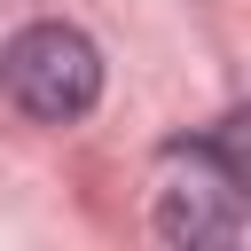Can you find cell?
Listing matches in <instances>:
<instances>
[{
  "label": "cell",
  "instance_id": "1",
  "mask_svg": "<svg viewBox=\"0 0 251 251\" xmlns=\"http://www.w3.org/2000/svg\"><path fill=\"white\" fill-rule=\"evenodd\" d=\"M157 235L165 243H235L243 235V165L235 141H173L157 165Z\"/></svg>",
  "mask_w": 251,
  "mask_h": 251
},
{
  "label": "cell",
  "instance_id": "2",
  "mask_svg": "<svg viewBox=\"0 0 251 251\" xmlns=\"http://www.w3.org/2000/svg\"><path fill=\"white\" fill-rule=\"evenodd\" d=\"M0 78H8V94H16L31 118L71 126V118H86V110L102 102V47H94L78 24H31V31L8 39Z\"/></svg>",
  "mask_w": 251,
  "mask_h": 251
}]
</instances>
